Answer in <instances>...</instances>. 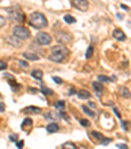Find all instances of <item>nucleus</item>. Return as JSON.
<instances>
[{
    "instance_id": "ddd939ff",
    "label": "nucleus",
    "mask_w": 131,
    "mask_h": 149,
    "mask_svg": "<svg viewBox=\"0 0 131 149\" xmlns=\"http://www.w3.org/2000/svg\"><path fill=\"white\" fill-rule=\"evenodd\" d=\"M119 94H121V95L123 96V98H130V96H131V93H130V90H128L127 87H125V86H123V87H121V90H119Z\"/></svg>"
},
{
    "instance_id": "f8f14e48",
    "label": "nucleus",
    "mask_w": 131,
    "mask_h": 149,
    "mask_svg": "<svg viewBox=\"0 0 131 149\" xmlns=\"http://www.w3.org/2000/svg\"><path fill=\"white\" fill-rule=\"evenodd\" d=\"M78 96L80 99H89L91 98V93L89 91H86V90H80L78 93Z\"/></svg>"
},
{
    "instance_id": "4be33fe9",
    "label": "nucleus",
    "mask_w": 131,
    "mask_h": 149,
    "mask_svg": "<svg viewBox=\"0 0 131 149\" xmlns=\"http://www.w3.org/2000/svg\"><path fill=\"white\" fill-rule=\"evenodd\" d=\"M92 56H93V48H92V46H89V48H88V50H86L85 57H86V58H91Z\"/></svg>"
},
{
    "instance_id": "f03ea898",
    "label": "nucleus",
    "mask_w": 131,
    "mask_h": 149,
    "mask_svg": "<svg viewBox=\"0 0 131 149\" xmlns=\"http://www.w3.org/2000/svg\"><path fill=\"white\" fill-rule=\"evenodd\" d=\"M30 20V24L34 28H45L47 26V20H46L45 15H42L41 12H33L29 17Z\"/></svg>"
},
{
    "instance_id": "39448f33",
    "label": "nucleus",
    "mask_w": 131,
    "mask_h": 149,
    "mask_svg": "<svg viewBox=\"0 0 131 149\" xmlns=\"http://www.w3.org/2000/svg\"><path fill=\"white\" fill-rule=\"evenodd\" d=\"M9 16L14 21H20V23L25 21V15H24V12L21 9H11L9 11Z\"/></svg>"
},
{
    "instance_id": "7c9ffc66",
    "label": "nucleus",
    "mask_w": 131,
    "mask_h": 149,
    "mask_svg": "<svg viewBox=\"0 0 131 149\" xmlns=\"http://www.w3.org/2000/svg\"><path fill=\"white\" fill-rule=\"evenodd\" d=\"M53 81L56 82V83H62V82H63L60 78H58V77H53Z\"/></svg>"
},
{
    "instance_id": "20e7f679",
    "label": "nucleus",
    "mask_w": 131,
    "mask_h": 149,
    "mask_svg": "<svg viewBox=\"0 0 131 149\" xmlns=\"http://www.w3.org/2000/svg\"><path fill=\"white\" fill-rule=\"evenodd\" d=\"M37 42L39 45H50L51 41H53V37L50 36L49 33H45V32H39L37 34Z\"/></svg>"
},
{
    "instance_id": "9b49d317",
    "label": "nucleus",
    "mask_w": 131,
    "mask_h": 149,
    "mask_svg": "<svg viewBox=\"0 0 131 149\" xmlns=\"http://www.w3.org/2000/svg\"><path fill=\"white\" fill-rule=\"evenodd\" d=\"M56 38H58L62 44H66V42H68V40H70V36H68V34H64V33H59V34H56Z\"/></svg>"
},
{
    "instance_id": "1a4fd4ad",
    "label": "nucleus",
    "mask_w": 131,
    "mask_h": 149,
    "mask_svg": "<svg viewBox=\"0 0 131 149\" xmlns=\"http://www.w3.org/2000/svg\"><path fill=\"white\" fill-rule=\"evenodd\" d=\"M46 130H47L49 133H55V132H58L59 131V125L56 123H50V124H47Z\"/></svg>"
},
{
    "instance_id": "2f4dec72",
    "label": "nucleus",
    "mask_w": 131,
    "mask_h": 149,
    "mask_svg": "<svg viewBox=\"0 0 131 149\" xmlns=\"http://www.w3.org/2000/svg\"><path fill=\"white\" fill-rule=\"evenodd\" d=\"M118 148H119V149H128L127 148V145H125V144H118Z\"/></svg>"
},
{
    "instance_id": "2eb2a0df",
    "label": "nucleus",
    "mask_w": 131,
    "mask_h": 149,
    "mask_svg": "<svg viewBox=\"0 0 131 149\" xmlns=\"http://www.w3.org/2000/svg\"><path fill=\"white\" fill-rule=\"evenodd\" d=\"M7 41L9 42V44H11V45H13V46H17V48H19V46H21V42L19 41V40H14V38H12V37H8V38H7Z\"/></svg>"
},
{
    "instance_id": "e433bc0d",
    "label": "nucleus",
    "mask_w": 131,
    "mask_h": 149,
    "mask_svg": "<svg viewBox=\"0 0 131 149\" xmlns=\"http://www.w3.org/2000/svg\"><path fill=\"white\" fill-rule=\"evenodd\" d=\"M0 111H4V104L0 103Z\"/></svg>"
},
{
    "instance_id": "cd10ccee",
    "label": "nucleus",
    "mask_w": 131,
    "mask_h": 149,
    "mask_svg": "<svg viewBox=\"0 0 131 149\" xmlns=\"http://www.w3.org/2000/svg\"><path fill=\"white\" fill-rule=\"evenodd\" d=\"M92 135H93V136H96L97 139H100V140H102V139H104V136L101 135V133H98V132H92Z\"/></svg>"
},
{
    "instance_id": "f3484780",
    "label": "nucleus",
    "mask_w": 131,
    "mask_h": 149,
    "mask_svg": "<svg viewBox=\"0 0 131 149\" xmlns=\"http://www.w3.org/2000/svg\"><path fill=\"white\" fill-rule=\"evenodd\" d=\"M64 21H66V23L67 24H73L76 21V19L73 16H70V15H66V16H64Z\"/></svg>"
},
{
    "instance_id": "c9c22d12",
    "label": "nucleus",
    "mask_w": 131,
    "mask_h": 149,
    "mask_svg": "<svg viewBox=\"0 0 131 149\" xmlns=\"http://www.w3.org/2000/svg\"><path fill=\"white\" fill-rule=\"evenodd\" d=\"M114 112L117 113V116H118V118L121 119V113H119V111H118V110H117V108H115V107H114Z\"/></svg>"
},
{
    "instance_id": "c756f323",
    "label": "nucleus",
    "mask_w": 131,
    "mask_h": 149,
    "mask_svg": "<svg viewBox=\"0 0 131 149\" xmlns=\"http://www.w3.org/2000/svg\"><path fill=\"white\" fill-rule=\"evenodd\" d=\"M45 118H46V119H50V120H53V119L55 118V116H54L53 113H46V115H45Z\"/></svg>"
},
{
    "instance_id": "b1692460",
    "label": "nucleus",
    "mask_w": 131,
    "mask_h": 149,
    "mask_svg": "<svg viewBox=\"0 0 131 149\" xmlns=\"http://www.w3.org/2000/svg\"><path fill=\"white\" fill-rule=\"evenodd\" d=\"M42 93H43V94H49V95H51V94H53V91H51L50 88L45 87V86H42Z\"/></svg>"
},
{
    "instance_id": "a211bd4d",
    "label": "nucleus",
    "mask_w": 131,
    "mask_h": 149,
    "mask_svg": "<svg viewBox=\"0 0 131 149\" xmlns=\"http://www.w3.org/2000/svg\"><path fill=\"white\" fill-rule=\"evenodd\" d=\"M92 86H93V88H95L96 91H100V93L102 91V88H104V87H102V84H101V82H100V83H98V82H93Z\"/></svg>"
},
{
    "instance_id": "f704fd0d",
    "label": "nucleus",
    "mask_w": 131,
    "mask_h": 149,
    "mask_svg": "<svg viewBox=\"0 0 131 149\" xmlns=\"http://www.w3.org/2000/svg\"><path fill=\"white\" fill-rule=\"evenodd\" d=\"M9 137H11V140H12V141H16V140H17V136H14V135H11Z\"/></svg>"
},
{
    "instance_id": "f257e3e1",
    "label": "nucleus",
    "mask_w": 131,
    "mask_h": 149,
    "mask_svg": "<svg viewBox=\"0 0 131 149\" xmlns=\"http://www.w3.org/2000/svg\"><path fill=\"white\" fill-rule=\"evenodd\" d=\"M67 56H68L67 48H64V46H54L51 49V53L49 56V58L54 62H62L67 58Z\"/></svg>"
},
{
    "instance_id": "c85d7f7f",
    "label": "nucleus",
    "mask_w": 131,
    "mask_h": 149,
    "mask_svg": "<svg viewBox=\"0 0 131 149\" xmlns=\"http://www.w3.org/2000/svg\"><path fill=\"white\" fill-rule=\"evenodd\" d=\"M80 124H81V125H84V127H88V125H89V121L84 120V119H83V120H80Z\"/></svg>"
},
{
    "instance_id": "dca6fc26",
    "label": "nucleus",
    "mask_w": 131,
    "mask_h": 149,
    "mask_svg": "<svg viewBox=\"0 0 131 149\" xmlns=\"http://www.w3.org/2000/svg\"><path fill=\"white\" fill-rule=\"evenodd\" d=\"M62 149H78V148H76V145L73 143H64L62 145Z\"/></svg>"
},
{
    "instance_id": "72a5a7b5",
    "label": "nucleus",
    "mask_w": 131,
    "mask_h": 149,
    "mask_svg": "<svg viewBox=\"0 0 131 149\" xmlns=\"http://www.w3.org/2000/svg\"><path fill=\"white\" fill-rule=\"evenodd\" d=\"M122 124H123V130H125V131H127V130H128L127 123H126V121H122Z\"/></svg>"
},
{
    "instance_id": "aec40b11",
    "label": "nucleus",
    "mask_w": 131,
    "mask_h": 149,
    "mask_svg": "<svg viewBox=\"0 0 131 149\" xmlns=\"http://www.w3.org/2000/svg\"><path fill=\"white\" fill-rule=\"evenodd\" d=\"M83 111H84V112H85V113H88V115H89V116H95V115H96V113L93 112V111L91 110V108H88V107H86V106H83Z\"/></svg>"
},
{
    "instance_id": "5701e85b",
    "label": "nucleus",
    "mask_w": 131,
    "mask_h": 149,
    "mask_svg": "<svg viewBox=\"0 0 131 149\" xmlns=\"http://www.w3.org/2000/svg\"><path fill=\"white\" fill-rule=\"evenodd\" d=\"M17 63H20V66L23 69H28L29 68V63L28 62H24V61H17Z\"/></svg>"
},
{
    "instance_id": "473e14b6",
    "label": "nucleus",
    "mask_w": 131,
    "mask_h": 149,
    "mask_svg": "<svg viewBox=\"0 0 131 149\" xmlns=\"http://www.w3.org/2000/svg\"><path fill=\"white\" fill-rule=\"evenodd\" d=\"M23 146H24V141H19L17 143V148L19 149H23Z\"/></svg>"
},
{
    "instance_id": "a878e982",
    "label": "nucleus",
    "mask_w": 131,
    "mask_h": 149,
    "mask_svg": "<svg viewBox=\"0 0 131 149\" xmlns=\"http://www.w3.org/2000/svg\"><path fill=\"white\" fill-rule=\"evenodd\" d=\"M4 25H5V17L0 15V28H3Z\"/></svg>"
},
{
    "instance_id": "6e6552de",
    "label": "nucleus",
    "mask_w": 131,
    "mask_h": 149,
    "mask_svg": "<svg viewBox=\"0 0 131 149\" xmlns=\"http://www.w3.org/2000/svg\"><path fill=\"white\" fill-rule=\"evenodd\" d=\"M24 58L25 59H29V61H38L39 59V56H37L36 53H32V52H25L23 53Z\"/></svg>"
},
{
    "instance_id": "7ed1b4c3",
    "label": "nucleus",
    "mask_w": 131,
    "mask_h": 149,
    "mask_svg": "<svg viewBox=\"0 0 131 149\" xmlns=\"http://www.w3.org/2000/svg\"><path fill=\"white\" fill-rule=\"evenodd\" d=\"M13 37H16L19 40H26L30 37V32H29L28 28H25L23 25H16L13 28Z\"/></svg>"
},
{
    "instance_id": "4468645a",
    "label": "nucleus",
    "mask_w": 131,
    "mask_h": 149,
    "mask_svg": "<svg viewBox=\"0 0 131 149\" xmlns=\"http://www.w3.org/2000/svg\"><path fill=\"white\" fill-rule=\"evenodd\" d=\"M32 77H33V78H36V79H39V81H41V79L43 78V73H42L41 70H33V71H32Z\"/></svg>"
},
{
    "instance_id": "412c9836",
    "label": "nucleus",
    "mask_w": 131,
    "mask_h": 149,
    "mask_svg": "<svg viewBox=\"0 0 131 149\" xmlns=\"http://www.w3.org/2000/svg\"><path fill=\"white\" fill-rule=\"evenodd\" d=\"M55 107H56V110H62V111H63V110H64V102H63V100L56 102Z\"/></svg>"
},
{
    "instance_id": "0eeeda50",
    "label": "nucleus",
    "mask_w": 131,
    "mask_h": 149,
    "mask_svg": "<svg viewBox=\"0 0 131 149\" xmlns=\"http://www.w3.org/2000/svg\"><path fill=\"white\" fill-rule=\"evenodd\" d=\"M113 37L117 38L118 41H125L126 40V34L123 33V31H121V29H115V31L113 32Z\"/></svg>"
},
{
    "instance_id": "393cba45",
    "label": "nucleus",
    "mask_w": 131,
    "mask_h": 149,
    "mask_svg": "<svg viewBox=\"0 0 131 149\" xmlns=\"http://www.w3.org/2000/svg\"><path fill=\"white\" fill-rule=\"evenodd\" d=\"M98 81L100 82H109L110 78H108V77H105V75H98Z\"/></svg>"
},
{
    "instance_id": "9d476101",
    "label": "nucleus",
    "mask_w": 131,
    "mask_h": 149,
    "mask_svg": "<svg viewBox=\"0 0 131 149\" xmlns=\"http://www.w3.org/2000/svg\"><path fill=\"white\" fill-rule=\"evenodd\" d=\"M24 112H25V113H39V112H41V108H39V107H33V106H30V107L24 108Z\"/></svg>"
},
{
    "instance_id": "4c0bfd02",
    "label": "nucleus",
    "mask_w": 131,
    "mask_h": 149,
    "mask_svg": "<svg viewBox=\"0 0 131 149\" xmlns=\"http://www.w3.org/2000/svg\"><path fill=\"white\" fill-rule=\"evenodd\" d=\"M89 106H91V107H92V108H96V104H95V103H91Z\"/></svg>"
},
{
    "instance_id": "6ab92c4d",
    "label": "nucleus",
    "mask_w": 131,
    "mask_h": 149,
    "mask_svg": "<svg viewBox=\"0 0 131 149\" xmlns=\"http://www.w3.org/2000/svg\"><path fill=\"white\" fill-rule=\"evenodd\" d=\"M32 124H33V121H32V119H25V120H24L23 121V125H21V127H23V130H26V125H32Z\"/></svg>"
},
{
    "instance_id": "423d86ee",
    "label": "nucleus",
    "mask_w": 131,
    "mask_h": 149,
    "mask_svg": "<svg viewBox=\"0 0 131 149\" xmlns=\"http://www.w3.org/2000/svg\"><path fill=\"white\" fill-rule=\"evenodd\" d=\"M72 4L75 8H78L79 11H88L89 8V3H88V0H72Z\"/></svg>"
},
{
    "instance_id": "bb28decb",
    "label": "nucleus",
    "mask_w": 131,
    "mask_h": 149,
    "mask_svg": "<svg viewBox=\"0 0 131 149\" xmlns=\"http://www.w3.org/2000/svg\"><path fill=\"white\" fill-rule=\"evenodd\" d=\"M7 69V63L3 61H0V70H5Z\"/></svg>"
}]
</instances>
